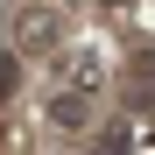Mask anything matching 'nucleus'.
I'll return each mask as SVG.
<instances>
[{"mask_svg":"<svg viewBox=\"0 0 155 155\" xmlns=\"http://www.w3.org/2000/svg\"><path fill=\"white\" fill-rule=\"evenodd\" d=\"M49 127H64V134L92 127V85H64L57 99H49Z\"/></svg>","mask_w":155,"mask_h":155,"instance_id":"f257e3e1","label":"nucleus"}]
</instances>
